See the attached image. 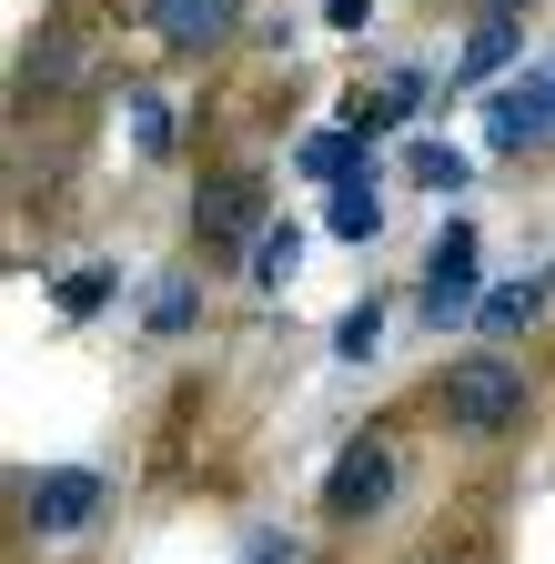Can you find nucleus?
<instances>
[{
  "label": "nucleus",
  "instance_id": "nucleus-1",
  "mask_svg": "<svg viewBox=\"0 0 555 564\" xmlns=\"http://www.w3.org/2000/svg\"><path fill=\"white\" fill-rule=\"evenodd\" d=\"M435 403L465 423V434H505V423L525 413V373L505 364V352H465V364H445Z\"/></svg>",
  "mask_w": 555,
  "mask_h": 564
},
{
  "label": "nucleus",
  "instance_id": "nucleus-2",
  "mask_svg": "<svg viewBox=\"0 0 555 564\" xmlns=\"http://www.w3.org/2000/svg\"><path fill=\"white\" fill-rule=\"evenodd\" d=\"M384 505H394V444L384 434H354V444L333 454V474H323V514L333 524H364Z\"/></svg>",
  "mask_w": 555,
  "mask_h": 564
},
{
  "label": "nucleus",
  "instance_id": "nucleus-3",
  "mask_svg": "<svg viewBox=\"0 0 555 564\" xmlns=\"http://www.w3.org/2000/svg\"><path fill=\"white\" fill-rule=\"evenodd\" d=\"M192 232H202V252H253V232H263V172H213L192 192Z\"/></svg>",
  "mask_w": 555,
  "mask_h": 564
},
{
  "label": "nucleus",
  "instance_id": "nucleus-4",
  "mask_svg": "<svg viewBox=\"0 0 555 564\" xmlns=\"http://www.w3.org/2000/svg\"><path fill=\"white\" fill-rule=\"evenodd\" d=\"M92 514H102V474H82V464L21 474V524H31V534H82Z\"/></svg>",
  "mask_w": 555,
  "mask_h": 564
},
{
  "label": "nucleus",
  "instance_id": "nucleus-5",
  "mask_svg": "<svg viewBox=\"0 0 555 564\" xmlns=\"http://www.w3.org/2000/svg\"><path fill=\"white\" fill-rule=\"evenodd\" d=\"M484 141H495V152H535V141H555V70L505 82L495 101H484Z\"/></svg>",
  "mask_w": 555,
  "mask_h": 564
},
{
  "label": "nucleus",
  "instance_id": "nucleus-6",
  "mask_svg": "<svg viewBox=\"0 0 555 564\" xmlns=\"http://www.w3.org/2000/svg\"><path fill=\"white\" fill-rule=\"evenodd\" d=\"M142 11H152V31L172 51H223L243 31V0H142Z\"/></svg>",
  "mask_w": 555,
  "mask_h": 564
},
{
  "label": "nucleus",
  "instance_id": "nucleus-7",
  "mask_svg": "<svg viewBox=\"0 0 555 564\" xmlns=\"http://www.w3.org/2000/svg\"><path fill=\"white\" fill-rule=\"evenodd\" d=\"M474 252H484V242H474L465 223H445V242H435V262H425V313H435V323L474 303Z\"/></svg>",
  "mask_w": 555,
  "mask_h": 564
},
{
  "label": "nucleus",
  "instance_id": "nucleus-8",
  "mask_svg": "<svg viewBox=\"0 0 555 564\" xmlns=\"http://www.w3.org/2000/svg\"><path fill=\"white\" fill-rule=\"evenodd\" d=\"M293 172H313V182H364V172H374V131H364V121L313 131L303 152H293Z\"/></svg>",
  "mask_w": 555,
  "mask_h": 564
},
{
  "label": "nucleus",
  "instance_id": "nucleus-9",
  "mask_svg": "<svg viewBox=\"0 0 555 564\" xmlns=\"http://www.w3.org/2000/svg\"><path fill=\"white\" fill-rule=\"evenodd\" d=\"M414 111H425V82H414V70H394L384 91H354V101H343V121H364V131H404Z\"/></svg>",
  "mask_w": 555,
  "mask_h": 564
},
{
  "label": "nucleus",
  "instance_id": "nucleus-10",
  "mask_svg": "<svg viewBox=\"0 0 555 564\" xmlns=\"http://www.w3.org/2000/svg\"><path fill=\"white\" fill-rule=\"evenodd\" d=\"M505 61H515V11H484V31H474V41H465V61H455V91L495 82Z\"/></svg>",
  "mask_w": 555,
  "mask_h": 564
},
{
  "label": "nucleus",
  "instance_id": "nucleus-11",
  "mask_svg": "<svg viewBox=\"0 0 555 564\" xmlns=\"http://www.w3.org/2000/svg\"><path fill=\"white\" fill-rule=\"evenodd\" d=\"M293 262H303V232H293V223H263V232H253V252H243L253 293H284V282H293Z\"/></svg>",
  "mask_w": 555,
  "mask_h": 564
},
{
  "label": "nucleus",
  "instance_id": "nucleus-12",
  "mask_svg": "<svg viewBox=\"0 0 555 564\" xmlns=\"http://www.w3.org/2000/svg\"><path fill=\"white\" fill-rule=\"evenodd\" d=\"M323 232H333V242H374V232H384V202H374V182H333Z\"/></svg>",
  "mask_w": 555,
  "mask_h": 564
},
{
  "label": "nucleus",
  "instance_id": "nucleus-13",
  "mask_svg": "<svg viewBox=\"0 0 555 564\" xmlns=\"http://www.w3.org/2000/svg\"><path fill=\"white\" fill-rule=\"evenodd\" d=\"M72 70H82V41H72V31H51V41L21 51V91H61Z\"/></svg>",
  "mask_w": 555,
  "mask_h": 564
},
{
  "label": "nucleus",
  "instance_id": "nucleus-14",
  "mask_svg": "<svg viewBox=\"0 0 555 564\" xmlns=\"http://www.w3.org/2000/svg\"><path fill=\"white\" fill-rule=\"evenodd\" d=\"M404 182H425V192H465L474 172H465L455 141H414V152H404Z\"/></svg>",
  "mask_w": 555,
  "mask_h": 564
},
{
  "label": "nucleus",
  "instance_id": "nucleus-15",
  "mask_svg": "<svg viewBox=\"0 0 555 564\" xmlns=\"http://www.w3.org/2000/svg\"><path fill=\"white\" fill-rule=\"evenodd\" d=\"M535 303H545V282L525 272V282H505V293H484L474 323H484V333H515V323H535Z\"/></svg>",
  "mask_w": 555,
  "mask_h": 564
},
{
  "label": "nucleus",
  "instance_id": "nucleus-16",
  "mask_svg": "<svg viewBox=\"0 0 555 564\" xmlns=\"http://www.w3.org/2000/svg\"><path fill=\"white\" fill-rule=\"evenodd\" d=\"M121 101H131V141L162 162V152H172V111H162V91H121Z\"/></svg>",
  "mask_w": 555,
  "mask_h": 564
},
{
  "label": "nucleus",
  "instance_id": "nucleus-17",
  "mask_svg": "<svg viewBox=\"0 0 555 564\" xmlns=\"http://www.w3.org/2000/svg\"><path fill=\"white\" fill-rule=\"evenodd\" d=\"M102 303H111V272H102V262H92V272H61V313H72V323H92Z\"/></svg>",
  "mask_w": 555,
  "mask_h": 564
},
{
  "label": "nucleus",
  "instance_id": "nucleus-18",
  "mask_svg": "<svg viewBox=\"0 0 555 564\" xmlns=\"http://www.w3.org/2000/svg\"><path fill=\"white\" fill-rule=\"evenodd\" d=\"M374 343H384V313H374V303H354V313L333 323V352H343V364H364Z\"/></svg>",
  "mask_w": 555,
  "mask_h": 564
},
{
  "label": "nucleus",
  "instance_id": "nucleus-19",
  "mask_svg": "<svg viewBox=\"0 0 555 564\" xmlns=\"http://www.w3.org/2000/svg\"><path fill=\"white\" fill-rule=\"evenodd\" d=\"M192 313H202L192 282H162V293H152V333H162V343H172V333H192Z\"/></svg>",
  "mask_w": 555,
  "mask_h": 564
},
{
  "label": "nucleus",
  "instance_id": "nucleus-20",
  "mask_svg": "<svg viewBox=\"0 0 555 564\" xmlns=\"http://www.w3.org/2000/svg\"><path fill=\"white\" fill-rule=\"evenodd\" d=\"M323 21H333V31H364V21H374V0H323Z\"/></svg>",
  "mask_w": 555,
  "mask_h": 564
},
{
  "label": "nucleus",
  "instance_id": "nucleus-21",
  "mask_svg": "<svg viewBox=\"0 0 555 564\" xmlns=\"http://www.w3.org/2000/svg\"><path fill=\"white\" fill-rule=\"evenodd\" d=\"M243 564H303V554H293V544H273V534H253V554H243Z\"/></svg>",
  "mask_w": 555,
  "mask_h": 564
}]
</instances>
